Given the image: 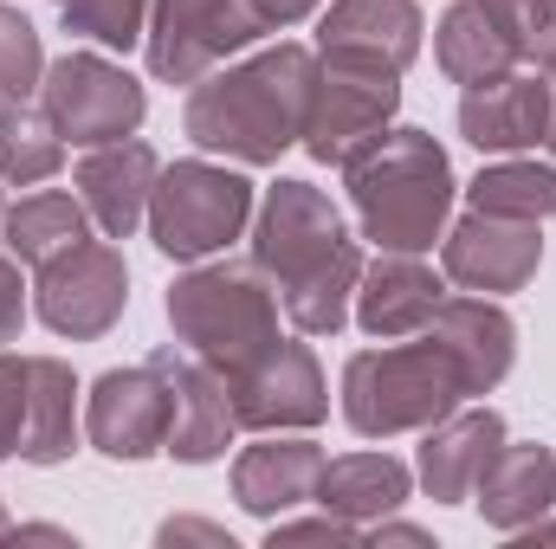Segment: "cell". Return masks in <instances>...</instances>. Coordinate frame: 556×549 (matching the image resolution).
Here are the masks:
<instances>
[{
	"label": "cell",
	"instance_id": "d6a6232c",
	"mask_svg": "<svg viewBox=\"0 0 556 549\" xmlns=\"http://www.w3.org/2000/svg\"><path fill=\"white\" fill-rule=\"evenodd\" d=\"M26 433V356H0V459L20 452Z\"/></svg>",
	"mask_w": 556,
	"mask_h": 549
},
{
	"label": "cell",
	"instance_id": "2e32d148",
	"mask_svg": "<svg viewBox=\"0 0 556 549\" xmlns=\"http://www.w3.org/2000/svg\"><path fill=\"white\" fill-rule=\"evenodd\" d=\"M551 130V72H505L492 85H472L459 98V137L472 142L479 155H518L538 149Z\"/></svg>",
	"mask_w": 556,
	"mask_h": 549
},
{
	"label": "cell",
	"instance_id": "d590c367",
	"mask_svg": "<svg viewBox=\"0 0 556 549\" xmlns=\"http://www.w3.org/2000/svg\"><path fill=\"white\" fill-rule=\"evenodd\" d=\"M155 537H162V544H188V537H194V544L233 549V537H227V531H220V524H201V518H168V524H162V531H155Z\"/></svg>",
	"mask_w": 556,
	"mask_h": 549
},
{
	"label": "cell",
	"instance_id": "d4e9b609",
	"mask_svg": "<svg viewBox=\"0 0 556 549\" xmlns=\"http://www.w3.org/2000/svg\"><path fill=\"white\" fill-rule=\"evenodd\" d=\"M433 59L446 72V85H492L505 72H518V52L505 39V26L485 13V0H453L433 26Z\"/></svg>",
	"mask_w": 556,
	"mask_h": 549
},
{
	"label": "cell",
	"instance_id": "836d02e7",
	"mask_svg": "<svg viewBox=\"0 0 556 549\" xmlns=\"http://www.w3.org/2000/svg\"><path fill=\"white\" fill-rule=\"evenodd\" d=\"M273 544H363V524L324 511V518H273Z\"/></svg>",
	"mask_w": 556,
	"mask_h": 549
},
{
	"label": "cell",
	"instance_id": "60d3db41",
	"mask_svg": "<svg viewBox=\"0 0 556 549\" xmlns=\"http://www.w3.org/2000/svg\"><path fill=\"white\" fill-rule=\"evenodd\" d=\"M0 220H7V207H0Z\"/></svg>",
	"mask_w": 556,
	"mask_h": 549
},
{
	"label": "cell",
	"instance_id": "7a4b0ae2",
	"mask_svg": "<svg viewBox=\"0 0 556 549\" xmlns=\"http://www.w3.org/2000/svg\"><path fill=\"white\" fill-rule=\"evenodd\" d=\"M350 207L363 220V240H376L382 253H427L433 240H446V214H453V162L427 130H382L350 168Z\"/></svg>",
	"mask_w": 556,
	"mask_h": 549
},
{
	"label": "cell",
	"instance_id": "52a82bcc",
	"mask_svg": "<svg viewBox=\"0 0 556 549\" xmlns=\"http://www.w3.org/2000/svg\"><path fill=\"white\" fill-rule=\"evenodd\" d=\"M39 111L52 117V130L65 142L98 149V142L137 137L142 111H149V91L124 65H111L104 52H65L39 78Z\"/></svg>",
	"mask_w": 556,
	"mask_h": 549
},
{
	"label": "cell",
	"instance_id": "4316f807",
	"mask_svg": "<svg viewBox=\"0 0 556 549\" xmlns=\"http://www.w3.org/2000/svg\"><path fill=\"white\" fill-rule=\"evenodd\" d=\"M363 246L356 240H343L324 266L311 278H298L291 291H278L285 297V317H291V330L298 336H337L350 317H356V284H363Z\"/></svg>",
	"mask_w": 556,
	"mask_h": 549
},
{
	"label": "cell",
	"instance_id": "cb8c5ba5",
	"mask_svg": "<svg viewBox=\"0 0 556 549\" xmlns=\"http://www.w3.org/2000/svg\"><path fill=\"white\" fill-rule=\"evenodd\" d=\"M408 491H415V472L395 452H343V459H324V478H317V505L350 524L395 518Z\"/></svg>",
	"mask_w": 556,
	"mask_h": 549
},
{
	"label": "cell",
	"instance_id": "f546056e",
	"mask_svg": "<svg viewBox=\"0 0 556 549\" xmlns=\"http://www.w3.org/2000/svg\"><path fill=\"white\" fill-rule=\"evenodd\" d=\"M46 78V46H39V26L0 0V104H26Z\"/></svg>",
	"mask_w": 556,
	"mask_h": 549
},
{
	"label": "cell",
	"instance_id": "ab89813d",
	"mask_svg": "<svg viewBox=\"0 0 556 549\" xmlns=\"http://www.w3.org/2000/svg\"><path fill=\"white\" fill-rule=\"evenodd\" d=\"M0 537H7V511H0Z\"/></svg>",
	"mask_w": 556,
	"mask_h": 549
},
{
	"label": "cell",
	"instance_id": "6da1fadb",
	"mask_svg": "<svg viewBox=\"0 0 556 549\" xmlns=\"http://www.w3.org/2000/svg\"><path fill=\"white\" fill-rule=\"evenodd\" d=\"M311 85H317V52L298 46V39H278V46L227 65V72H207L188 91L181 130L207 155H233L247 168H273L278 155L304 137Z\"/></svg>",
	"mask_w": 556,
	"mask_h": 549
},
{
	"label": "cell",
	"instance_id": "e0dca14e",
	"mask_svg": "<svg viewBox=\"0 0 556 549\" xmlns=\"http://www.w3.org/2000/svg\"><path fill=\"white\" fill-rule=\"evenodd\" d=\"M155 175H162V155H155L149 142L124 137V142H98V149H85L72 188H78V201H85V214L98 220L104 240H130L142 220H149Z\"/></svg>",
	"mask_w": 556,
	"mask_h": 549
},
{
	"label": "cell",
	"instance_id": "ac0fdd59",
	"mask_svg": "<svg viewBox=\"0 0 556 549\" xmlns=\"http://www.w3.org/2000/svg\"><path fill=\"white\" fill-rule=\"evenodd\" d=\"M505 446V413L498 408H453L446 420L427 426L420 439V485L433 505H466L485 478V465L498 459Z\"/></svg>",
	"mask_w": 556,
	"mask_h": 549
},
{
	"label": "cell",
	"instance_id": "8d00e7d4",
	"mask_svg": "<svg viewBox=\"0 0 556 549\" xmlns=\"http://www.w3.org/2000/svg\"><path fill=\"white\" fill-rule=\"evenodd\" d=\"M324 0H260V13H266V26H298L304 13H317Z\"/></svg>",
	"mask_w": 556,
	"mask_h": 549
},
{
	"label": "cell",
	"instance_id": "74e56055",
	"mask_svg": "<svg viewBox=\"0 0 556 549\" xmlns=\"http://www.w3.org/2000/svg\"><path fill=\"white\" fill-rule=\"evenodd\" d=\"M376 544H427V531H415V524H382L376 518Z\"/></svg>",
	"mask_w": 556,
	"mask_h": 549
},
{
	"label": "cell",
	"instance_id": "9c48e42d",
	"mask_svg": "<svg viewBox=\"0 0 556 549\" xmlns=\"http://www.w3.org/2000/svg\"><path fill=\"white\" fill-rule=\"evenodd\" d=\"M395 111H402V78L350 72V65L317 59V85H311V111H304L298 149L311 162H324V168H350L382 130H395Z\"/></svg>",
	"mask_w": 556,
	"mask_h": 549
},
{
	"label": "cell",
	"instance_id": "8992f818",
	"mask_svg": "<svg viewBox=\"0 0 556 549\" xmlns=\"http://www.w3.org/2000/svg\"><path fill=\"white\" fill-rule=\"evenodd\" d=\"M260 33H273L260 0H155L149 33H142L149 78L155 85H201L233 52H247Z\"/></svg>",
	"mask_w": 556,
	"mask_h": 549
},
{
	"label": "cell",
	"instance_id": "44dd1931",
	"mask_svg": "<svg viewBox=\"0 0 556 549\" xmlns=\"http://www.w3.org/2000/svg\"><path fill=\"white\" fill-rule=\"evenodd\" d=\"M317 478H324V452H317V439H285V433H266V439H253L240 459H233V498H240V511H253V518H285V511H298V505H311L317 498Z\"/></svg>",
	"mask_w": 556,
	"mask_h": 549
},
{
	"label": "cell",
	"instance_id": "ba28073f",
	"mask_svg": "<svg viewBox=\"0 0 556 549\" xmlns=\"http://www.w3.org/2000/svg\"><path fill=\"white\" fill-rule=\"evenodd\" d=\"M33 310L46 330L72 336V343H98L117 330V317L130 310V266L111 240H78L65 253H52L33 284Z\"/></svg>",
	"mask_w": 556,
	"mask_h": 549
},
{
	"label": "cell",
	"instance_id": "3957f363",
	"mask_svg": "<svg viewBox=\"0 0 556 549\" xmlns=\"http://www.w3.org/2000/svg\"><path fill=\"white\" fill-rule=\"evenodd\" d=\"M472 388L440 336L420 330V343H389V349H356L343 362V420L363 439H395V433H427L433 420L466 408Z\"/></svg>",
	"mask_w": 556,
	"mask_h": 549
},
{
	"label": "cell",
	"instance_id": "30bf717a",
	"mask_svg": "<svg viewBox=\"0 0 556 549\" xmlns=\"http://www.w3.org/2000/svg\"><path fill=\"white\" fill-rule=\"evenodd\" d=\"M343 240L350 233H343L337 201L324 188H311V181H273L260 214H253V266L273 278L278 291L311 278Z\"/></svg>",
	"mask_w": 556,
	"mask_h": 549
},
{
	"label": "cell",
	"instance_id": "ffe728a7",
	"mask_svg": "<svg viewBox=\"0 0 556 549\" xmlns=\"http://www.w3.org/2000/svg\"><path fill=\"white\" fill-rule=\"evenodd\" d=\"M446 297V278L433 272L420 253H382L376 266H363V284H356V323L382 343L395 336H420L427 317L440 310Z\"/></svg>",
	"mask_w": 556,
	"mask_h": 549
},
{
	"label": "cell",
	"instance_id": "f1b7e54d",
	"mask_svg": "<svg viewBox=\"0 0 556 549\" xmlns=\"http://www.w3.org/2000/svg\"><path fill=\"white\" fill-rule=\"evenodd\" d=\"M466 201L479 214H511V220H538L544 227L556 214V168H544V162H492V168H479Z\"/></svg>",
	"mask_w": 556,
	"mask_h": 549
},
{
	"label": "cell",
	"instance_id": "4fadbf2b",
	"mask_svg": "<svg viewBox=\"0 0 556 549\" xmlns=\"http://www.w3.org/2000/svg\"><path fill=\"white\" fill-rule=\"evenodd\" d=\"M544 266V233L538 220H511V214H466L459 227H446L440 240V272L453 278L459 291H479V297H505V291H525Z\"/></svg>",
	"mask_w": 556,
	"mask_h": 549
},
{
	"label": "cell",
	"instance_id": "603a6c76",
	"mask_svg": "<svg viewBox=\"0 0 556 549\" xmlns=\"http://www.w3.org/2000/svg\"><path fill=\"white\" fill-rule=\"evenodd\" d=\"M78 452V375L59 356H26V465H65Z\"/></svg>",
	"mask_w": 556,
	"mask_h": 549
},
{
	"label": "cell",
	"instance_id": "5b68a950",
	"mask_svg": "<svg viewBox=\"0 0 556 549\" xmlns=\"http://www.w3.org/2000/svg\"><path fill=\"white\" fill-rule=\"evenodd\" d=\"M253 220V181L220 168V162H175L155 175L149 194V240L162 259L201 266L227 253Z\"/></svg>",
	"mask_w": 556,
	"mask_h": 549
},
{
	"label": "cell",
	"instance_id": "8fae6325",
	"mask_svg": "<svg viewBox=\"0 0 556 549\" xmlns=\"http://www.w3.org/2000/svg\"><path fill=\"white\" fill-rule=\"evenodd\" d=\"M227 395H233V420L253 433H304L330 413V388L311 343H291V336L266 343L240 375H227Z\"/></svg>",
	"mask_w": 556,
	"mask_h": 549
},
{
	"label": "cell",
	"instance_id": "7402d4cb",
	"mask_svg": "<svg viewBox=\"0 0 556 549\" xmlns=\"http://www.w3.org/2000/svg\"><path fill=\"white\" fill-rule=\"evenodd\" d=\"M472 498H479V518H485L492 531L518 537L525 524H538V518L556 511V452L551 446H511V439H505Z\"/></svg>",
	"mask_w": 556,
	"mask_h": 549
},
{
	"label": "cell",
	"instance_id": "4dcf8cb0",
	"mask_svg": "<svg viewBox=\"0 0 556 549\" xmlns=\"http://www.w3.org/2000/svg\"><path fill=\"white\" fill-rule=\"evenodd\" d=\"M59 20L78 33V39H98L111 52H130L142 33H149V7L155 0H52Z\"/></svg>",
	"mask_w": 556,
	"mask_h": 549
},
{
	"label": "cell",
	"instance_id": "7c38bea8",
	"mask_svg": "<svg viewBox=\"0 0 556 549\" xmlns=\"http://www.w3.org/2000/svg\"><path fill=\"white\" fill-rule=\"evenodd\" d=\"M427 20L415 0H330V13L317 20V59L324 65H350V72H382V78H408L420 59Z\"/></svg>",
	"mask_w": 556,
	"mask_h": 549
},
{
	"label": "cell",
	"instance_id": "1f68e13d",
	"mask_svg": "<svg viewBox=\"0 0 556 549\" xmlns=\"http://www.w3.org/2000/svg\"><path fill=\"white\" fill-rule=\"evenodd\" d=\"M485 13L505 26L518 65L556 72V0H485Z\"/></svg>",
	"mask_w": 556,
	"mask_h": 549
},
{
	"label": "cell",
	"instance_id": "d6986e66",
	"mask_svg": "<svg viewBox=\"0 0 556 549\" xmlns=\"http://www.w3.org/2000/svg\"><path fill=\"white\" fill-rule=\"evenodd\" d=\"M427 336H440L453 349V362H459V375H466L472 395H492L511 375V362H518V323H511V310L492 304V297H479V291L440 297V310L427 317Z\"/></svg>",
	"mask_w": 556,
	"mask_h": 549
},
{
	"label": "cell",
	"instance_id": "e575fe53",
	"mask_svg": "<svg viewBox=\"0 0 556 549\" xmlns=\"http://www.w3.org/2000/svg\"><path fill=\"white\" fill-rule=\"evenodd\" d=\"M26 323V284H20V259L0 253V343H13Z\"/></svg>",
	"mask_w": 556,
	"mask_h": 549
},
{
	"label": "cell",
	"instance_id": "5bb4252c",
	"mask_svg": "<svg viewBox=\"0 0 556 549\" xmlns=\"http://www.w3.org/2000/svg\"><path fill=\"white\" fill-rule=\"evenodd\" d=\"M155 375H162V395H168V439L162 452L181 459V465H214L227 459L233 446V395H227V375L207 369L201 356H175V349H155L149 356Z\"/></svg>",
	"mask_w": 556,
	"mask_h": 549
},
{
	"label": "cell",
	"instance_id": "277c9868",
	"mask_svg": "<svg viewBox=\"0 0 556 549\" xmlns=\"http://www.w3.org/2000/svg\"><path fill=\"white\" fill-rule=\"evenodd\" d=\"M168 330L207 369L240 375L278 343V284L260 266H194L168 284Z\"/></svg>",
	"mask_w": 556,
	"mask_h": 549
},
{
	"label": "cell",
	"instance_id": "f35d334b",
	"mask_svg": "<svg viewBox=\"0 0 556 549\" xmlns=\"http://www.w3.org/2000/svg\"><path fill=\"white\" fill-rule=\"evenodd\" d=\"M544 149L556 155V72H551V130H544Z\"/></svg>",
	"mask_w": 556,
	"mask_h": 549
},
{
	"label": "cell",
	"instance_id": "484cf974",
	"mask_svg": "<svg viewBox=\"0 0 556 549\" xmlns=\"http://www.w3.org/2000/svg\"><path fill=\"white\" fill-rule=\"evenodd\" d=\"M78 240H91V214H85V201L65 194V188H39V194H26L20 207H7V220H0V246H7L20 266H46L52 253L78 246Z\"/></svg>",
	"mask_w": 556,
	"mask_h": 549
},
{
	"label": "cell",
	"instance_id": "83f0119b",
	"mask_svg": "<svg viewBox=\"0 0 556 549\" xmlns=\"http://www.w3.org/2000/svg\"><path fill=\"white\" fill-rule=\"evenodd\" d=\"M59 168H65V137L52 130V117L33 104H0V181L33 188L52 181Z\"/></svg>",
	"mask_w": 556,
	"mask_h": 549
},
{
	"label": "cell",
	"instance_id": "9a60e30c",
	"mask_svg": "<svg viewBox=\"0 0 556 549\" xmlns=\"http://www.w3.org/2000/svg\"><path fill=\"white\" fill-rule=\"evenodd\" d=\"M85 439H91L104 459H124V465H142V459L162 452V439H168V395H162L155 362L111 369V375L91 382Z\"/></svg>",
	"mask_w": 556,
	"mask_h": 549
}]
</instances>
